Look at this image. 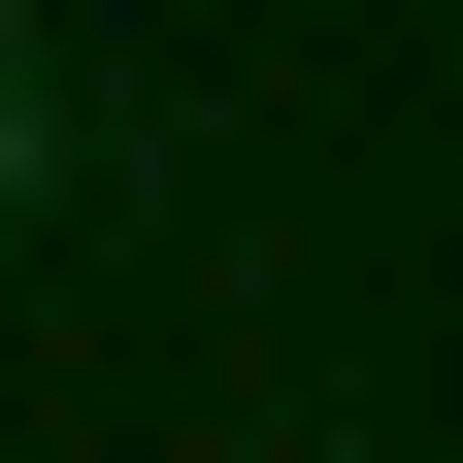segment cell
<instances>
[{"mask_svg": "<svg viewBox=\"0 0 463 463\" xmlns=\"http://www.w3.org/2000/svg\"><path fill=\"white\" fill-rule=\"evenodd\" d=\"M0 199H67V67H33V33H0Z\"/></svg>", "mask_w": 463, "mask_h": 463, "instance_id": "cell-1", "label": "cell"}]
</instances>
